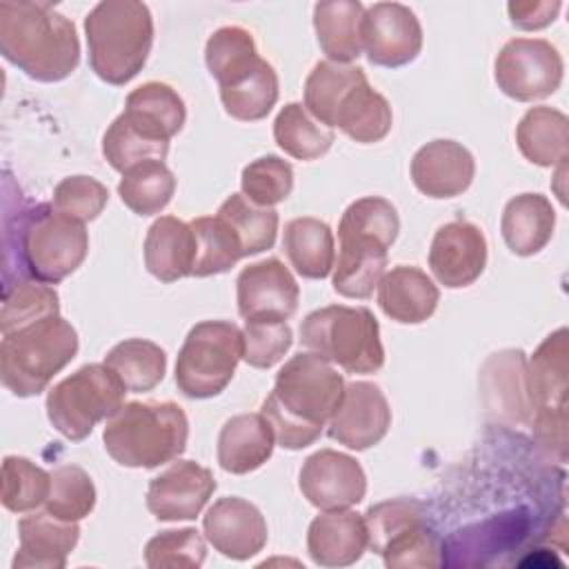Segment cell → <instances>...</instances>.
I'll list each match as a JSON object with an SVG mask.
<instances>
[{
	"instance_id": "1",
	"label": "cell",
	"mask_w": 569,
	"mask_h": 569,
	"mask_svg": "<svg viewBox=\"0 0 569 569\" xmlns=\"http://www.w3.org/2000/svg\"><path fill=\"white\" fill-rule=\"evenodd\" d=\"M342 393L345 378L329 360L313 351L298 353L278 371L260 413L269 422L276 445L296 451L320 438Z\"/></svg>"
},
{
	"instance_id": "2",
	"label": "cell",
	"mask_w": 569,
	"mask_h": 569,
	"mask_svg": "<svg viewBox=\"0 0 569 569\" xmlns=\"http://www.w3.org/2000/svg\"><path fill=\"white\" fill-rule=\"evenodd\" d=\"M0 53L31 80L58 82L76 71L80 40L51 2H0Z\"/></svg>"
},
{
	"instance_id": "3",
	"label": "cell",
	"mask_w": 569,
	"mask_h": 569,
	"mask_svg": "<svg viewBox=\"0 0 569 569\" xmlns=\"http://www.w3.org/2000/svg\"><path fill=\"white\" fill-rule=\"evenodd\" d=\"M305 109L325 127H338L347 138L369 144L391 131L393 113L365 71L356 64L318 62L305 80Z\"/></svg>"
},
{
	"instance_id": "4",
	"label": "cell",
	"mask_w": 569,
	"mask_h": 569,
	"mask_svg": "<svg viewBox=\"0 0 569 569\" xmlns=\"http://www.w3.org/2000/svg\"><path fill=\"white\" fill-rule=\"evenodd\" d=\"M89 64L107 82L122 87L133 80L153 44V18L144 2L104 0L84 18Z\"/></svg>"
},
{
	"instance_id": "5",
	"label": "cell",
	"mask_w": 569,
	"mask_h": 569,
	"mask_svg": "<svg viewBox=\"0 0 569 569\" xmlns=\"http://www.w3.org/2000/svg\"><path fill=\"white\" fill-rule=\"evenodd\" d=\"M189 438V422L176 402H124L107 418L102 440L122 467L153 469L176 460Z\"/></svg>"
},
{
	"instance_id": "6",
	"label": "cell",
	"mask_w": 569,
	"mask_h": 569,
	"mask_svg": "<svg viewBox=\"0 0 569 569\" xmlns=\"http://www.w3.org/2000/svg\"><path fill=\"white\" fill-rule=\"evenodd\" d=\"M78 353V333L60 316L9 331L0 342V378L18 398L38 396Z\"/></svg>"
},
{
	"instance_id": "7",
	"label": "cell",
	"mask_w": 569,
	"mask_h": 569,
	"mask_svg": "<svg viewBox=\"0 0 569 569\" xmlns=\"http://www.w3.org/2000/svg\"><path fill=\"white\" fill-rule=\"evenodd\" d=\"M300 342L347 373H376L385 365L380 327L367 307L329 305L300 325Z\"/></svg>"
},
{
	"instance_id": "8",
	"label": "cell",
	"mask_w": 569,
	"mask_h": 569,
	"mask_svg": "<svg viewBox=\"0 0 569 569\" xmlns=\"http://www.w3.org/2000/svg\"><path fill=\"white\" fill-rule=\"evenodd\" d=\"M127 387L104 362L84 365L47 393V416L67 440H84L100 420L124 405Z\"/></svg>"
},
{
	"instance_id": "9",
	"label": "cell",
	"mask_w": 569,
	"mask_h": 569,
	"mask_svg": "<svg viewBox=\"0 0 569 569\" xmlns=\"http://www.w3.org/2000/svg\"><path fill=\"white\" fill-rule=\"evenodd\" d=\"M242 331L229 320H204L187 333L178 360L176 385L193 400L222 393L242 360Z\"/></svg>"
},
{
	"instance_id": "10",
	"label": "cell",
	"mask_w": 569,
	"mask_h": 569,
	"mask_svg": "<svg viewBox=\"0 0 569 569\" xmlns=\"http://www.w3.org/2000/svg\"><path fill=\"white\" fill-rule=\"evenodd\" d=\"M369 547L389 569L438 567L440 538L427 525L425 507L411 498H393L365 513Z\"/></svg>"
},
{
	"instance_id": "11",
	"label": "cell",
	"mask_w": 569,
	"mask_h": 569,
	"mask_svg": "<svg viewBox=\"0 0 569 569\" xmlns=\"http://www.w3.org/2000/svg\"><path fill=\"white\" fill-rule=\"evenodd\" d=\"M20 251L31 278L56 284L71 276L89 251V233L53 207L40 204L20 222Z\"/></svg>"
},
{
	"instance_id": "12",
	"label": "cell",
	"mask_w": 569,
	"mask_h": 569,
	"mask_svg": "<svg viewBox=\"0 0 569 569\" xmlns=\"http://www.w3.org/2000/svg\"><path fill=\"white\" fill-rule=\"evenodd\" d=\"M567 329H558L542 340L527 367L536 436L560 458L567 445Z\"/></svg>"
},
{
	"instance_id": "13",
	"label": "cell",
	"mask_w": 569,
	"mask_h": 569,
	"mask_svg": "<svg viewBox=\"0 0 569 569\" xmlns=\"http://www.w3.org/2000/svg\"><path fill=\"white\" fill-rule=\"evenodd\" d=\"M562 69L558 49L542 38H513L493 62L498 89L518 102L551 96L562 82Z\"/></svg>"
},
{
	"instance_id": "14",
	"label": "cell",
	"mask_w": 569,
	"mask_h": 569,
	"mask_svg": "<svg viewBox=\"0 0 569 569\" xmlns=\"http://www.w3.org/2000/svg\"><path fill=\"white\" fill-rule=\"evenodd\" d=\"M360 38L369 62L387 69L413 62L422 49V27L400 2H376L365 9Z\"/></svg>"
},
{
	"instance_id": "15",
	"label": "cell",
	"mask_w": 569,
	"mask_h": 569,
	"mask_svg": "<svg viewBox=\"0 0 569 569\" xmlns=\"http://www.w3.org/2000/svg\"><path fill=\"white\" fill-rule=\"evenodd\" d=\"M338 258L333 262V291L345 298L365 300L385 276L387 249L393 244L376 231L340 220Z\"/></svg>"
},
{
	"instance_id": "16",
	"label": "cell",
	"mask_w": 569,
	"mask_h": 569,
	"mask_svg": "<svg viewBox=\"0 0 569 569\" xmlns=\"http://www.w3.org/2000/svg\"><path fill=\"white\" fill-rule=\"evenodd\" d=\"M298 485L302 496L322 511L349 509L367 493V476L358 460L336 449L311 453L302 462Z\"/></svg>"
},
{
	"instance_id": "17",
	"label": "cell",
	"mask_w": 569,
	"mask_h": 569,
	"mask_svg": "<svg viewBox=\"0 0 569 569\" xmlns=\"http://www.w3.org/2000/svg\"><path fill=\"white\" fill-rule=\"evenodd\" d=\"M391 427V409L373 382H351L345 385L342 400L333 416L329 418L327 433L338 445L353 451H365L378 445Z\"/></svg>"
},
{
	"instance_id": "18",
	"label": "cell",
	"mask_w": 569,
	"mask_h": 569,
	"mask_svg": "<svg viewBox=\"0 0 569 569\" xmlns=\"http://www.w3.org/2000/svg\"><path fill=\"white\" fill-rule=\"evenodd\" d=\"M236 296L244 320H287L298 309L300 287L284 262L264 258L238 273Z\"/></svg>"
},
{
	"instance_id": "19",
	"label": "cell",
	"mask_w": 569,
	"mask_h": 569,
	"mask_svg": "<svg viewBox=\"0 0 569 569\" xmlns=\"http://www.w3.org/2000/svg\"><path fill=\"white\" fill-rule=\"evenodd\" d=\"M216 491L213 473L193 462L178 460L149 482L147 509L162 522L193 520Z\"/></svg>"
},
{
	"instance_id": "20",
	"label": "cell",
	"mask_w": 569,
	"mask_h": 569,
	"mask_svg": "<svg viewBox=\"0 0 569 569\" xmlns=\"http://www.w3.org/2000/svg\"><path fill=\"white\" fill-rule=\"evenodd\" d=\"M487 264L485 233L469 220L442 224L429 249V269L449 289L473 284Z\"/></svg>"
},
{
	"instance_id": "21",
	"label": "cell",
	"mask_w": 569,
	"mask_h": 569,
	"mask_svg": "<svg viewBox=\"0 0 569 569\" xmlns=\"http://www.w3.org/2000/svg\"><path fill=\"white\" fill-rule=\"evenodd\" d=\"M202 531L209 545L231 560H249L267 545L264 516L238 496L216 500L202 518Z\"/></svg>"
},
{
	"instance_id": "22",
	"label": "cell",
	"mask_w": 569,
	"mask_h": 569,
	"mask_svg": "<svg viewBox=\"0 0 569 569\" xmlns=\"http://www.w3.org/2000/svg\"><path fill=\"white\" fill-rule=\"evenodd\" d=\"M476 160L456 140H431L411 158V180L427 198H453L469 189Z\"/></svg>"
},
{
	"instance_id": "23",
	"label": "cell",
	"mask_w": 569,
	"mask_h": 569,
	"mask_svg": "<svg viewBox=\"0 0 569 569\" xmlns=\"http://www.w3.org/2000/svg\"><path fill=\"white\" fill-rule=\"evenodd\" d=\"M482 393L489 411L502 420L529 422L533 416L527 358L520 349L493 353L482 369Z\"/></svg>"
},
{
	"instance_id": "24",
	"label": "cell",
	"mask_w": 569,
	"mask_h": 569,
	"mask_svg": "<svg viewBox=\"0 0 569 569\" xmlns=\"http://www.w3.org/2000/svg\"><path fill=\"white\" fill-rule=\"evenodd\" d=\"M369 547L365 516L349 509H333L316 516L307 531V549L320 567H349Z\"/></svg>"
},
{
	"instance_id": "25",
	"label": "cell",
	"mask_w": 569,
	"mask_h": 569,
	"mask_svg": "<svg viewBox=\"0 0 569 569\" xmlns=\"http://www.w3.org/2000/svg\"><path fill=\"white\" fill-rule=\"evenodd\" d=\"M18 536L20 547L13 558L16 569H62L80 538V527L78 522H64L49 511H42L24 516L18 522Z\"/></svg>"
},
{
	"instance_id": "26",
	"label": "cell",
	"mask_w": 569,
	"mask_h": 569,
	"mask_svg": "<svg viewBox=\"0 0 569 569\" xmlns=\"http://www.w3.org/2000/svg\"><path fill=\"white\" fill-rule=\"evenodd\" d=\"M440 291L418 267L398 264L378 282V305L382 313L402 325H420L433 316Z\"/></svg>"
},
{
	"instance_id": "27",
	"label": "cell",
	"mask_w": 569,
	"mask_h": 569,
	"mask_svg": "<svg viewBox=\"0 0 569 569\" xmlns=\"http://www.w3.org/2000/svg\"><path fill=\"white\" fill-rule=\"evenodd\" d=\"M196 236L189 222L160 216L144 238V267L160 282H176L193 273Z\"/></svg>"
},
{
	"instance_id": "28",
	"label": "cell",
	"mask_w": 569,
	"mask_h": 569,
	"mask_svg": "<svg viewBox=\"0 0 569 569\" xmlns=\"http://www.w3.org/2000/svg\"><path fill=\"white\" fill-rule=\"evenodd\" d=\"M276 447L273 431L262 413L229 418L218 436V462L224 471L242 476L262 467Z\"/></svg>"
},
{
	"instance_id": "29",
	"label": "cell",
	"mask_w": 569,
	"mask_h": 569,
	"mask_svg": "<svg viewBox=\"0 0 569 569\" xmlns=\"http://www.w3.org/2000/svg\"><path fill=\"white\" fill-rule=\"evenodd\" d=\"M122 116L147 138L169 144V140L182 129L187 109L182 98L169 84L144 82L127 96Z\"/></svg>"
},
{
	"instance_id": "30",
	"label": "cell",
	"mask_w": 569,
	"mask_h": 569,
	"mask_svg": "<svg viewBox=\"0 0 569 569\" xmlns=\"http://www.w3.org/2000/svg\"><path fill=\"white\" fill-rule=\"evenodd\" d=\"M556 211L542 193H520L505 204L500 231L516 256H533L553 236Z\"/></svg>"
},
{
	"instance_id": "31",
	"label": "cell",
	"mask_w": 569,
	"mask_h": 569,
	"mask_svg": "<svg viewBox=\"0 0 569 569\" xmlns=\"http://www.w3.org/2000/svg\"><path fill=\"white\" fill-rule=\"evenodd\" d=\"M365 7L358 0H329L313 7V29L322 53L338 64H349L362 53Z\"/></svg>"
},
{
	"instance_id": "32",
	"label": "cell",
	"mask_w": 569,
	"mask_h": 569,
	"mask_svg": "<svg viewBox=\"0 0 569 569\" xmlns=\"http://www.w3.org/2000/svg\"><path fill=\"white\" fill-rule=\"evenodd\" d=\"M284 253L302 278L322 280L333 271L336 244L331 227L318 218L302 216L284 224Z\"/></svg>"
},
{
	"instance_id": "33",
	"label": "cell",
	"mask_w": 569,
	"mask_h": 569,
	"mask_svg": "<svg viewBox=\"0 0 569 569\" xmlns=\"http://www.w3.org/2000/svg\"><path fill=\"white\" fill-rule=\"evenodd\" d=\"M516 142L520 153L538 167L562 164L569 153V120L558 109L531 107L516 127Z\"/></svg>"
},
{
	"instance_id": "34",
	"label": "cell",
	"mask_w": 569,
	"mask_h": 569,
	"mask_svg": "<svg viewBox=\"0 0 569 569\" xmlns=\"http://www.w3.org/2000/svg\"><path fill=\"white\" fill-rule=\"evenodd\" d=\"M176 193V176L164 160L149 158L129 167L118 184L120 200L138 216L160 213Z\"/></svg>"
},
{
	"instance_id": "35",
	"label": "cell",
	"mask_w": 569,
	"mask_h": 569,
	"mask_svg": "<svg viewBox=\"0 0 569 569\" xmlns=\"http://www.w3.org/2000/svg\"><path fill=\"white\" fill-rule=\"evenodd\" d=\"M104 365L116 371L127 391L144 393L162 382L167 371V353L151 340L129 338L111 347Z\"/></svg>"
},
{
	"instance_id": "36",
	"label": "cell",
	"mask_w": 569,
	"mask_h": 569,
	"mask_svg": "<svg viewBox=\"0 0 569 569\" xmlns=\"http://www.w3.org/2000/svg\"><path fill=\"white\" fill-rule=\"evenodd\" d=\"M276 144L296 160H316L333 144V131L318 122L300 102L284 104L273 120Z\"/></svg>"
},
{
	"instance_id": "37",
	"label": "cell",
	"mask_w": 569,
	"mask_h": 569,
	"mask_svg": "<svg viewBox=\"0 0 569 569\" xmlns=\"http://www.w3.org/2000/svg\"><path fill=\"white\" fill-rule=\"evenodd\" d=\"M224 111L242 122L267 118L278 102V76L273 67L260 58L258 64L238 82L220 87Z\"/></svg>"
},
{
	"instance_id": "38",
	"label": "cell",
	"mask_w": 569,
	"mask_h": 569,
	"mask_svg": "<svg viewBox=\"0 0 569 569\" xmlns=\"http://www.w3.org/2000/svg\"><path fill=\"white\" fill-rule=\"evenodd\" d=\"M189 224L196 236V264L191 276L207 278L224 273L244 258L236 231L218 213L193 218Z\"/></svg>"
},
{
	"instance_id": "39",
	"label": "cell",
	"mask_w": 569,
	"mask_h": 569,
	"mask_svg": "<svg viewBox=\"0 0 569 569\" xmlns=\"http://www.w3.org/2000/svg\"><path fill=\"white\" fill-rule=\"evenodd\" d=\"M209 73L220 87L233 84L244 78L260 60L253 36L242 27H220L213 31L204 47Z\"/></svg>"
},
{
	"instance_id": "40",
	"label": "cell",
	"mask_w": 569,
	"mask_h": 569,
	"mask_svg": "<svg viewBox=\"0 0 569 569\" xmlns=\"http://www.w3.org/2000/svg\"><path fill=\"white\" fill-rule=\"evenodd\" d=\"M51 316H60V300L51 284L40 282L36 278H27L4 289L0 307L2 336Z\"/></svg>"
},
{
	"instance_id": "41",
	"label": "cell",
	"mask_w": 569,
	"mask_h": 569,
	"mask_svg": "<svg viewBox=\"0 0 569 569\" xmlns=\"http://www.w3.org/2000/svg\"><path fill=\"white\" fill-rule=\"evenodd\" d=\"M218 216L236 231L244 256L271 249L278 233V211L258 207L242 193H231L218 209Z\"/></svg>"
},
{
	"instance_id": "42",
	"label": "cell",
	"mask_w": 569,
	"mask_h": 569,
	"mask_svg": "<svg viewBox=\"0 0 569 569\" xmlns=\"http://www.w3.org/2000/svg\"><path fill=\"white\" fill-rule=\"evenodd\" d=\"M51 491V473L22 456L2 460V507L13 513L33 511L47 502Z\"/></svg>"
},
{
	"instance_id": "43",
	"label": "cell",
	"mask_w": 569,
	"mask_h": 569,
	"mask_svg": "<svg viewBox=\"0 0 569 569\" xmlns=\"http://www.w3.org/2000/svg\"><path fill=\"white\" fill-rule=\"evenodd\" d=\"M47 511L64 522H78L96 507V487L91 476L78 465H62L51 473Z\"/></svg>"
},
{
	"instance_id": "44",
	"label": "cell",
	"mask_w": 569,
	"mask_h": 569,
	"mask_svg": "<svg viewBox=\"0 0 569 569\" xmlns=\"http://www.w3.org/2000/svg\"><path fill=\"white\" fill-rule=\"evenodd\" d=\"M242 196L258 207H276L287 200L293 189V169L278 156H262L251 160L240 176Z\"/></svg>"
},
{
	"instance_id": "45",
	"label": "cell",
	"mask_w": 569,
	"mask_h": 569,
	"mask_svg": "<svg viewBox=\"0 0 569 569\" xmlns=\"http://www.w3.org/2000/svg\"><path fill=\"white\" fill-rule=\"evenodd\" d=\"M167 153L169 144L147 138L136 127H131L122 113L109 124L102 136V156L120 173L149 158L164 160Z\"/></svg>"
},
{
	"instance_id": "46",
	"label": "cell",
	"mask_w": 569,
	"mask_h": 569,
	"mask_svg": "<svg viewBox=\"0 0 569 569\" xmlns=\"http://www.w3.org/2000/svg\"><path fill=\"white\" fill-rule=\"evenodd\" d=\"M204 538L191 527L160 531L144 547V562L151 569H193L204 562Z\"/></svg>"
},
{
	"instance_id": "47",
	"label": "cell",
	"mask_w": 569,
	"mask_h": 569,
	"mask_svg": "<svg viewBox=\"0 0 569 569\" xmlns=\"http://www.w3.org/2000/svg\"><path fill=\"white\" fill-rule=\"evenodd\" d=\"M107 202L109 189L100 180L91 176H69L56 184L51 207L53 211L84 224L96 220Z\"/></svg>"
},
{
	"instance_id": "48",
	"label": "cell",
	"mask_w": 569,
	"mask_h": 569,
	"mask_svg": "<svg viewBox=\"0 0 569 569\" xmlns=\"http://www.w3.org/2000/svg\"><path fill=\"white\" fill-rule=\"evenodd\" d=\"M293 333L284 320H247L242 329V360L256 369H269L284 358Z\"/></svg>"
},
{
	"instance_id": "49",
	"label": "cell",
	"mask_w": 569,
	"mask_h": 569,
	"mask_svg": "<svg viewBox=\"0 0 569 569\" xmlns=\"http://www.w3.org/2000/svg\"><path fill=\"white\" fill-rule=\"evenodd\" d=\"M560 2L553 0H538V2H509L507 4V11H509V18L511 22L518 27V29H527V31H533V29H542L547 24H551L560 11Z\"/></svg>"
}]
</instances>
